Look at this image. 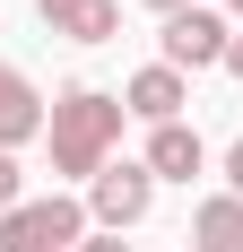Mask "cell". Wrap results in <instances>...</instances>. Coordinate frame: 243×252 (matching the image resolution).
<instances>
[{
  "mask_svg": "<svg viewBox=\"0 0 243 252\" xmlns=\"http://www.w3.org/2000/svg\"><path fill=\"white\" fill-rule=\"evenodd\" d=\"M122 96L113 87H61V96L44 104V148H52V174L61 183H96L104 165H113L122 148Z\"/></svg>",
  "mask_w": 243,
  "mask_h": 252,
  "instance_id": "cell-1",
  "label": "cell"
},
{
  "mask_svg": "<svg viewBox=\"0 0 243 252\" xmlns=\"http://www.w3.org/2000/svg\"><path fill=\"white\" fill-rule=\"evenodd\" d=\"M87 200H70V191H52V200H18L9 218H0V252H78L87 244Z\"/></svg>",
  "mask_w": 243,
  "mask_h": 252,
  "instance_id": "cell-2",
  "label": "cell"
},
{
  "mask_svg": "<svg viewBox=\"0 0 243 252\" xmlns=\"http://www.w3.org/2000/svg\"><path fill=\"white\" fill-rule=\"evenodd\" d=\"M226 35H235V18H226L217 0H191V9H174L165 18V35H156V44H165V70H226Z\"/></svg>",
  "mask_w": 243,
  "mask_h": 252,
  "instance_id": "cell-3",
  "label": "cell"
},
{
  "mask_svg": "<svg viewBox=\"0 0 243 252\" xmlns=\"http://www.w3.org/2000/svg\"><path fill=\"white\" fill-rule=\"evenodd\" d=\"M148 209H156V174H148L139 157H113L96 183H87V226L96 235H122V226H139Z\"/></svg>",
  "mask_w": 243,
  "mask_h": 252,
  "instance_id": "cell-4",
  "label": "cell"
},
{
  "mask_svg": "<svg viewBox=\"0 0 243 252\" xmlns=\"http://www.w3.org/2000/svg\"><path fill=\"white\" fill-rule=\"evenodd\" d=\"M182 104H191V78H182V70H165V61H148V70H130V78H122V113H130V122H148V130L182 122Z\"/></svg>",
  "mask_w": 243,
  "mask_h": 252,
  "instance_id": "cell-5",
  "label": "cell"
},
{
  "mask_svg": "<svg viewBox=\"0 0 243 252\" xmlns=\"http://www.w3.org/2000/svg\"><path fill=\"white\" fill-rule=\"evenodd\" d=\"M156 183H200L209 174V139H200L191 122H165V130H148V157H139Z\"/></svg>",
  "mask_w": 243,
  "mask_h": 252,
  "instance_id": "cell-6",
  "label": "cell"
},
{
  "mask_svg": "<svg viewBox=\"0 0 243 252\" xmlns=\"http://www.w3.org/2000/svg\"><path fill=\"white\" fill-rule=\"evenodd\" d=\"M26 139H44V96H35V78L18 61H0V148L18 157Z\"/></svg>",
  "mask_w": 243,
  "mask_h": 252,
  "instance_id": "cell-7",
  "label": "cell"
},
{
  "mask_svg": "<svg viewBox=\"0 0 243 252\" xmlns=\"http://www.w3.org/2000/svg\"><path fill=\"white\" fill-rule=\"evenodd\" d=\"M35 18L70 44H113L122 35V0H35Z\"/></svg>",
  "mask_w": 243,
  "mask_h": 252,
  "instance_id": "cell-8",
  "label": "cell"
},
{
  "mask_svg": "<svg viewBox=\"0 0 243 252\" xmlns=\"http://www.w3.org/2000/svg\"><path fill=\"white\" fill-rule=\"evenodd\" d=\"M191 252H243V200L235 191H209L191 209Z\"/></svg>",
  "mask_w": 243,
  "mask_h": 252,
  "instance_id": "cell-9",
  "label": "cell"
},
{
  "mask_svg": "<svg viewBox=\"0 0 243 252\" xmlns=\"http://www.w3.org/2000/svg\"><path fill=\"white\" fill-rule=\"evenodd\" d=\"M18 200H26V174H18V157L0 148V218H9V209H18Z\"/></svg>",
  "mask_w": 243,
  "mask_h": 252,
  "instance_id": "cell-10",
  "label": "cell"
},
{
  "mask_svg": "<svg viewBox=\"0 0 243 252\" xmlns=\"http://www.w3.org/2000/svg\"><path fill=\"white\" fill-rule=\"evenodd\" d=\"M217 165H226V191L243 200V139H226V157H217Z\"/></svg>",
  "mask_w": 243,
  "mask_h": 252,
  "instance_id": "cell-11",
  "label": "cell"
},
{
  "mask_svg": "<svg viewBox=\"0 0 243 252\" xmlns=\"http://www.w3.org/2000/svg\"><path fill=\"white\" fill-rule=\"evenodd\" d=\"M226 78H243V26L226 35Z\"/></svg>",
  "mask_w": 243,
  "mask_h": 252,
  "instance_id": "cell-12",
  "label": "cell"
},
{
  "mask_svg": "<svg viewBox=\"0 0 243 252\" xmlns=\"http://www.w3.org/2000/svg\"><path fill=\"white\" fill-rule=\"evenodd\" d=\"M78 252H130V244H122V235H87Z\"/></svg>",
  "mask_w": 243,
  "mask_h": 252,
  "instance_id": "cell-13",
  "label": "cell"
},
{
  "mask_svg": "<svg viewBox=\"0 0 243 252\" xmlns=\"http://www.w3.org/2000/svg\"><path fill=\"white\" fill-rule=\"evenodd\" d=\"M148 9H156V18H174V9H191V0H148Z\"/></svg>",
  "mask_w": 243,
  "mask_h": 252,
  "instance_id": "cell-14",
  "label": "cell"
},
{
  "mask_svg": "<svg viewBox=\"0 0 243 252\" xmlns=\"http://www.w3.org/2000/svg\"><path fill=\"white\" fill-rule=\"evenodd\" d=\"M226 18H235V26H243V0H226Z\"/></svg>",
  "mask_w": 243,
  "mask_h": 252,
  "instance_id": "cell-15",
  "label": "cell"
}]
</instances>
